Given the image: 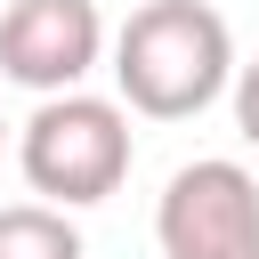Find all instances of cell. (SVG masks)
Returning <instances> with one entry per match:
<instances>
[{
    "label": "cell",
    "mask_w": 259,
    "mask_h": 259,
    "mask_svg": "<svg viewBox=\"0 0 259 259\" xmlns=\"http://www.w3.org/2000/svg\"><path fill=\"white\" fill-rule=\"evenodd\" d=\"M0 154H8V121H0Z\"/></svg>",
    "instance_id": "52a82bcc"
},
{
    "label": "cell",
    "mask_w": 259,
    "mask_h": 259,
    "mask_svg": "<svg viewBox=\"0 0 259 259\" xmlns=\"http://www.w3.org/2000/svg\"><path fill=\"white\" fill-rule=\"evenodd\" d=\"M162 259H259V178L227 154L178 162L154 202Z\"/></svg>",
    "instance_id": "3957f363"
},
{
    "label": "cell",
    "mask_w": 259,
    "mask_h": 259,
    "mask_svg": "<svg viewBox=\"0 0 259 259\" xmlns=\"http://www.w3.org/2000/svg\"><path fill=\"white\" fill-rule=\"evenodd\" d=\"M227 105H235V130H243V146L259 154V57H251V65H235V89H227Z\"/></svg>",
    "instance_id": "8992f818"
},
{
    "label": "cell",
    "mask_w": 259,
    "mask_h": 259,
    "mask_svg": "<svg viewBox=\"0 0 259 259\" xmlns=\"http://www.w3.org/2000/svg\"><path fill=\"white\" fill-rule=\"evenodd\" d=\"M0 259H89L73 210L57 202H8L0 210Z\"/></svg>",
    "instance_id": "5b68a950"
},
{
    "label": "cell",
    "mask_w": 259,
    "mask_h": 259,
    "mask_svg": "<svg viewBox=\"0 0 259 259\" xmlns=\"http://www.w3.org/2000/svg\"><path fill=\"white\" fill-rule=\"evenodd\" d=\"M130 154H138L130 105L121 97H97V89H57V97H40L16 121V170L57 210H89V202L121 194Z\"/></svg>",
    "instance_id": "7a4b0ae2"
},
{
    "label": "cell",
    "mask_w": 259,
    "mask_h": 259,
    "mask_svg": "<svg viewBox=\"0 0 259 259\" xmlns=\"http://www.w3.org/2000/svg\"><path fill=\"white\" fill-rule=\"evenodd\" d=\"M97 57H105L97 0H0V81L57 97V89H81Z\"/></svg>",
    "instance_id": "277c9868"
},
{
    "label": "cell",
    "mask_w": 259,
    "mask_h": 259,
    "mask_svg": "<svg viewBox=\"0 0 259 259\" xmlns=\"http://www.w3.org/2000/svg\"><path fill=\"white\" fill-rule=\"evenodd\" d=\"M235 89V32L210 0H146L113 32V97L138 121H194Z\"/></svg>",
    "instance_id": "6da1fadb"
}]
</instances>
